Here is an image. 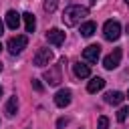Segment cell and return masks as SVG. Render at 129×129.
<instances>
[{
    "mask_svg": "<svg viewBox=\"0 0 129 129\" xmlns=\"http://www.w3.org/2000/svg\"><path fill=\"white\" fill-rule=\"evenodd\" d=\"M87 16H89V8H87V6L71 4V6H67L64 12H62V22H64L67 26H77V24H81V20L87 18Z\"/></svg>",
    "mask_w": 129,
    "mask_h": 129,
    "instance_id": "6da1fadb",
    "label": "cell"
},
{
    "mask_svg": "<svg viewBox=\"0 0 129 129\" xmlns=\"http://www.w3.org/2000/svg\"><path fill=\"white\" fill-rule=\"evenodd\" d=\"M62 64H67V58H64V56L60 58V64H54L52 69H48V71L44 73V81H46L50 87H56V85L62 81V73H60V67H62Z\"/></svg>",
    "mask_w": 129,
    "mask_h": 129,
    "instance_id": "7a4b0ae2",
    "label": "cell"
},
{
    "mask_svg": "<svg viewBox=\"0 0 129 129\" xmlns=\"http://www.w3.org/2000/svg\"><path fill=\"white\" fill-rule=\"evenodd\" d=\"M26 44H28V38L24 36V34H16V36H12L10 40H8V50H10V54H20L24 48H26Z\"/></svg>",
    "mask_w": 129,
    "mask_h": 129,
    "instance_id": "3957f363",
    "label": "cell"
},
{
    "mask_svg": "<svg viewBox=\"0 0 129 129\" xmlns=\"http://www.w3.org/2000/svg\"><path fill=\"white\" fill-rule=\"evenodd\" d=\"M103 36L107 40H117L121 36V24L117 20H107L103 26Z\"/></svg>",
    "mask_w": 129,
    "mask_h": 129,
    "instance_id": "277c9868",
    "label": "cell"
},
{
    "mask_svg": "<svg viewBox=\"0 0 129 129\" xmlns=\"http://www.w3.org/2000/svg\"><path fill=\"white\" fill-rule=\"evenodd\" d=\"M121 48H115L113 52H109L105 58H103V67L107 69V71H113V69H117L119 67V62H121Z\"/></svg>",
    "mask_w": 129,
    "mask_h": 129,
    "instance_id": "5b68a950",
    "label": "cell"
},
{
    "mask_svg": "<svg viewBox=\"0 0 129 129\" xmlns=\"http://www.w3.org/2000/svg\"><path fill=\"white\" fill-rule=\"evenodd\" d=\"M50 60H52V50H48V48H38L34 58H32V62L36 67H46Z\"/></svg>",
    "mask_w": 129,
    "mask_h": 129,
    "instance_id": "8992f818",
    "label": "cell"
},
{
    "mask_svg": "<svg viewBox=\"0 0 129 129\" xmlns=\"http://www.w3.org/2000/svg\"><path fill=\"white\" fill-rule=\"evenodd\" d=\"M99 56H101V46H99V44H89V46L83 50V58H85L87 62H97Z\"/></svg>",
    "mask_w": 129,
    "mask_h": 129,
    "instance_id": "52a82bcc",
    "label": "cell"
},
{
    "mask_svg": "<svg viewBox=\"0 0 129 129\" xmlns=\"http://www.w3.org/2000/svg\"><path fill=\"white\" fill-rule=\"evenodd\" d=\"M71 97H73L71 89H60L54 95V105L56 107H67V105H71Z\"/></svg>",
    "mask_w": 129,
    "mask_h": 129,
    "instance_id": "ba28073f",
    "label": "cell"
},
{
    "mask_svg": "<svg viewBox=\"0 0 129 129\" xmlns=\"http://www.w3.org/2000/svg\"><path fill=\"white\" fill-rule=\"evenodd\" d=\"M46 40H48L50 44H54V46H60V44L64 42V32H62L60 28H50V30L46 32Z\"/></svg>",
    "mask_w": 129,
    "mask_h": 129,
    "instance_id": "9c48e42d",
    "label": "cell"
},
{
    "mask_svg": "<svg viewBox=\"0 0 129 129\" xmlns=\"http://www.w3.org/2000/svg\"><path fill=\"white\" fill-rule=\"evenodd\" d=\"M6 26H8L10 30H16V28L20 26V14H18L16 10H8V12H6Z\"/></svg>",
    "mask_w": 129,
    "mask_h": 129,
    "instance_id": "30bf717a",
    "label": "cell"
},
{
    "mask_svg": "<svg viewBox=\"0 0 129 129\" xmlns=\"http://www.w3.org/2000/svg\"><path fill=\"white\" fill-rule=\"evenodd\" d=\"M73 73H75V77H79V79L91 77V69H89V64H85V62H75V64H73Z\"/></svg>",
    "mask_w": 129,
    "mask_h": 129,
    "instance_id": "8fae6325",
    "label": "cell"
},
{
    "mask_svg": "<svg viewBox=\"0 0 129 129\" xmlns=\"http://www.w3.org/2000/svg\"><path fill=\"white\" fill-rule=\"evenodd\" d=\"M123 99H125V95L121 91H109L105 95V103H109V105H121Z\"/></svg>",
    "mask_w": 129,
    "mask_h": 129,
    "instance_id": "7c38bea8",
    "label": "cell"
},
{
    "mask_svg": "<svg viewBox=\"0 0 129 129\" xmlns=\"http://www.w3.org/2000/svg\"><path fill=\"white\" fill-rule=\"evenodd\" d=\"M103 87H105V79L93 77V79L89 81V85H87V91H89V93H97V91H101Z\"/></svg>",
    "mask_w": 129,
    "mask_h": 129,
    "instance_id": "4fadbf2b",
    "label": "cell"
},
{
    "mask_svg": "<svg viewBox=\"0 0 129 129\" xmlns=\"http://www.w3.org/2000/svg\"><path fill=\"white\" fill-rule=\"evenodd\" d=\"M95 30H97V24H95L93 20H87V22H83V24H81V34H83L85 38L93 36V34H95Z\"/></svg>",
    "mask_w": 129,
    "mask_h": 129,
    "instance_id": "5bb4252c",
    "label": "cell"
},
{
    "mask_svg": "<svg viewBox=\"0 0 129 129\" xmlns=\"http://www.w3.org/2000/svg\"><path fill=\"white\" fill-rule=\"evenodd\" d=\"M22 18H24V28H26V32H34V28H36V18H34V14L24 12Z\"/></svg>",
    "mask_w": 129,
    "mask_h": 129,
    "instance_id": "9a60e30c",
    "label": "cell"
},
{
    "mask_svg": "<svg viewBox=\"0 0 129 129\" xmlns=\"http://www.w3.org/2000/svg\"><path fill=\"white\" fill-rule=\"evenodd\" d=\"M16 113H18V99H16V95H12L8 99V103H6V115L8 117H14Z\"/></svg>",
    "mask_w": 129,
    "mask_h": 129,
    "instance_id": "2e32d148",
    "label": "cell"
},
{
    "mask_svg": "<svg viewBox=\"0 0 129 129\" xmlns=\"http://www.w3.org/2000/svg\"><path fill=\"white\" fill-rule=\"evenodd\" d=\"M56 6H58V0H44V4H42V8H44V12H54L56 10Z\"/></svg>",
    "mask_w": 129,
    "mask_h": 129,
    "instance_id": "e0dca14e",
    "label": "cell"
},
{
    "mask_svg": "<svg viewBox=\"0 0 129 129\" xmlns=\"http://www.w3.org/2000/svg\"><path fill=\"white\" fill-rule=\"evenodd\" d=\"M127 117H129V107H121L117 111V121L123 123V121H127Z\"/></svg>",
    "mask_w": 129,
    "mask_h": 129,
    "instance_id": "ac0fdd59",
    "label": "cell"
},
{
    "mask_svg": "<svg viewBox=\"0 0 129 129\" xmlns=\"http://www.w3.org/2000/svg\"><path fill=\"white\" fill-rule=\"evenodd\" d=\"M97 129H109V119H107L105 115L99 117V121H97Z\"/></svg>",
    "mask_w": 129,
    "mask_h": 129,
    "instance_id": "d6986e66",
    "label": "cell"
},
{
    "mask_svg": "<svg viewBox=\"0 0 129 129\" xmlns=\"http://www.w3.org/2000/svg\"><path fill=\"white\" fill-rule=\"evenodd\" d=\"M32 89H34V91H38V93H40V91H42V89H44V87H42V83H40V81H38V79H32Z\"/></svg>",
    "mask_w": 129,
    "mask_h": 129,
    "instance_id": "ffe728a7",
    "label": "cell"
},
{
    "mask_svg": "<svg viewBox=\"0 0 129 129\" xmlns=\"http://www.w3.org/2000/svg\"><path fill=\"white\" fill-rule=\"evenodd\" d=\"M67 123H69V119H58V121H56V125H58V129H62V127H64Z\"/></svg>",
    "mask_w": 129,
    "mask_h": 129,
    "instance_id": "44dd1931",
    "label": "cell"
},
{
    "mask_svg": "<svg viewBox=\"0 0 129 129\" xmlns=\"http://www.w3.org/2000/svg\"><path fill=\"white\" fill-rule=\"evenodd\" d=\"M2 32H4V24H2V20H0V36H2Z\"/></svg>",
    "mask_w": 129,
    "mask_h": 129,
    "instance_id": "7402d4cb",
    "label": "cell"
},
{
    "mask_svg": "<svg viewBox=\"0 0 129 129\" xmlns=\"http://www.w3.org/2000/svg\"><path fill=\"white\" fill-rule=\"evenodd\" d=\"M89 4H91V6H93V4H97V0H89Z\"/></svg>",
    "mask_w": 129,
    "mask_h": 129,
    "instance_id": "603a6c76",
    "label": "cell"
},
{
    "mask_svg": "<svg viewBox=\"0 0 129 129\" xmlns=\"http://www.w3.org/2000/svg\"><path fill=\"white\" fill-rule=\"evenodd\" d=\"M0 97H2V87H0Z\"/></svg>",
    "mask_w": 129,
    "mask_h": 129,
    "instance_id": "cb8c5ba5",
    "label": "cell"
},
{
    "mask_svg": "<svg viewBox=\"0 0 129 129\" xmlns=\"http://www.w3.org/2000/svg\"><path fill=\"white\" fill-rule=\"evenodd\" d=\"M125 4H127V6H129V0H125Z\"/></svg>",
    "mask_w": 129,
    "mask_h": 129,
    "instance_id": "d4e9b609",
    "label": "cell"
},
{
    "mask_svg": "<svg viewBox=\"0 0 129 129\" xmlns=\"http://www.w3.org/2000/svg\"><path fill=\"white\" fill-rule=\"evenodd\" d=\"M0 73H2V64H0Z\"/></svg>",
    "mask_w": 129,
    "mask_h": 129,
    "instance_id": "484cf974",
    "label": "cell"
},
{
    "mask_svg": "<svg viewBox=\"0 0 129 129\" xmlns=\"http://www.w3.org/2000/svg\"><path fill=\"white\" fill-rule=\"evenodd\" d=\"M0 50H2V44H0Z\"/></svg>",
    "mask_w": 129,
    "mask_h": 129,
    "instance_id": "4316f807",
    "label": "cell"
},
{
    "mask_svg": "<svg viewBox=\"0 0 129 129\" xmlns=\"http://www.w3.org/2000/svg\"><path fill=\"white\" fill-rule=\"evenodd\" d=\"M127 97H129V91H127Z\"/></svg>",
    "mask_w": 129,
    "mask_h": 129,
    "instance_id": "83f0119b",
    "label": "cell"
}]
</instances>
